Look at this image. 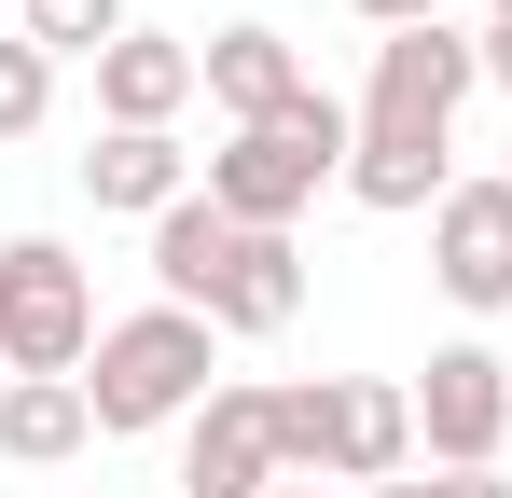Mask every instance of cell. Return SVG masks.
Here are the masks:
<instances>
[{
	"label": "cell",
	"instance_id": "6da1fadb",
	"mask_svg": "<svg viewBox=\"0 0 512 498\" xmlns=\"http://www.w3.org/2000/svg\"><path fill=\"white\" fill-rule=\"evenodd\" d=\"M485 83V42H457V28H388L374 42V83H360V153H346V194L374 208V222H416L457 194V97Z\"/></svg>",
	"mask_w": 512,
	"mask_h": 498
},
{
	"label": "cell",
	"instance_id": "7a4b0ae2",
	"mask_svg": "<svg viewBox=\"0 0 512 498\" xmlns=\"http://www.w3.org/2000/svg\"><path fill=\"white\" fill-rule=\"evenodd\" d=\"M346 153H360V111L305 83L277 125H236V139L208 153V208L250 222V236H291V222L319 208V180H346Z\"/></svg>",
	"mask_w": 512,
	"mask_h": 498
},
{
	"label": "cell",
	"instance_id": "3957f363",
	"mask_svg": "<svg viewBox=\"0 0 512 498\" xmlns=\"http://www.w3.org/2000/svg\"><path fill=\"white\" fill-rule=\"evenodd\" d=\"M208 388H222V332L194 319V305H139V319L97 332V360H84V402H97V429H111V443L180 429Z\"/></svg>",
	"mask_w": 512,
	"mask_h": 498
},
{
	"label": "cell",
	"instance_id": "277c9868",
	"mask_svg": "<svg viewBox=\"0 0 512 498\" xmlns=\"http://www.w3.org/2000/svg\"><path fill=\"white\" fill-rule=\"evenodd\" d=\"M97 277L70 236H14L0 249V374H84L97 360Z\"/></svg>",
	"mask_w": 512,
	"mask_h": 498
},
{
	"label": "cell",
	"instance_id": "5b68a950",
	"mask_svg": "<svg viewBox=\"0 0 512 498\" xmlns=\"http://www.w3.org/2000/svg\"><path fill=\"white\" fill-rule=\"evenodd\" d=\"M512 443V360L499 346H429L416 374V457L429 471H499Z\"/></svg>",
	"mask_w": 512,
	"mask_h": 498
},
{
	"label": "cell",
	"instance_id": "8992f818",
	"mask_svg": "<svg viewBox=\"0 0 512 498\" xmlns=\"http://www.w3.org/2000/svg\"><path fill=\"white\" fill-rule=\"evenodd\" d=\"M429 277H443V305H471V319L512 305V180H457V194L429 208Z\"/></svg>",
	"mask_w": 512,
	"mask_h": 498
},
{
	"label": "cell",
	"instance_id": "52a82bcc",
	"mask_svg": "<svg viewBox=\"0 0 512 498\" xmlns=\"http://www.w3.org/2000/svg\"><path fill=\"white\" fill-rule=\"evenodd\" d=\"M180 498H277V415H263V388H208L180 415Z\"/></svg>",
	"mask_w": 512,
	"mask_h": 498
},
{
	"label": "cell",
	"instance_id": "ba28073f",
	"mask_svg": "<svg viewBox=\"0 0 512 498\" xmlns=\"http://www.w3.org/2000/svg\"><path fill=\"white\" fill-rule=\"evenodd\" d=\"M208 97V56L167 42V28H125L111 56H97V125H180Z\"/></svg>",
	"mask_w": 512,
	"mask_h": 498
},
{
	"label": "cell",
	"instance_id": "9c48e42d",
	"mask_svg": "<svg viewBox=\"0 0 512 498\" xmlns=\"http://www.w3.org/2000/svg\"><path fill=\"white\" fill-rule=\"evenodd\" d=\"M416 471V388H388V374H333V485H402Z\"/></svg>",
	"mask_w": 512,
	"mask_h": 498
},
{
	"label": "cell",
	"instance_id": "30bf717a",
	"mask_svg": "<svg viewBox=\"0 0 512 498\" xmlns=\"http://www.w3.org/2000/svg\"><path fill=\"white\" fill-rule=\"evenodd\" d=\"M84 194H97V208H125V222H167L180 194H194V153H180V125H97Z\"/></svg>",
	"mask_w": 512,
	"mask_h": 498
},
{
	"label": "cell",
	"instance_id": "8fae6325",
	"mask_svg": "<svg viewBox=\"0 0 512 498\" xmlns=\"http://www.w3.org/2000/svg\"><path fill=\"white\" fill-rule=\"evenodd\" d=\"M194 56H208V97H222V125H277V111L305 97V56H291V42H277L263 14H236V28H208Z\"/></svg>",
	"mask_w": 512,
	"mask_h": 498
},
{
	"label": "cell",
	"instance_id": "7c38bea8",
	"mask_svg": "<svg viewBox=\"0 0 512 498\" xmlns=\"http://www.w3.org/2000/svg\"><path fill=\"white\" fill-rule=\"evenodd\" d=\"M291 319H305V249L236 222V263H222V291H208V332L263 346V332H291Z\"/></svg>",
	"mask_w": 512,
	"mask_h": 498
},
{
	"label": "cell",
	"instance_id": "4fadbf2b",
	"mask_svg": "<svg viewBox=\"0 0 512 498\" xmlns=\"http://www.w3.org/2000/svg\"><path fill=\"white\" fill-rule=\"evenodd\" d=\"M84 443H97L84 374H14V388H0V457H14V471H56V457H84Z\"/></svg>",
	"mask_w": 512,
	"mask_h": 498
},
{
	"label": "cell",
	"instance_id": "5bb4252c",
	"mask_svg": "<svg viewBox=\"0 0 512 498\" xmlns=\"http://www.w3.org/2000/svg\"><path fill=\"white\" fill-rule=\"evenodd\" d=\"M222 263H236V222H222V208H208V180H194L167 222H153V305H194V319H208Z\"/></svg>",
	"mask_w": 512,
	"mask_h": 498
},
{
	"label": "cell",
	"instance_id": "9a60e30c",
	"mask_svg": "<svg viewBox=\"0 0 512 498\" xmlns=\"http://www.w3.org/2000/svg\"><path fill=\"white\" fill-rule=\"evenodd\" d=\"M263 415H277V485H333V374H277Z\"/></svg>",
	"mask_w": 512,
	"mask_h": 498
},
{
	"label": "cell",
	"instance_id": "2e32d148",
	"mask_svg": "<svg viewBox=\"0 0 512 498\" xmlns=\"http://www.w3.org/2000/svg\"><path fill=\"white\" fill-rule=\"evenodd\" d=\"M14 28H28V42H42V56H111V42H125V28H139V14H125V0H28V14H14Z\"/></svg>",
	"mask_w": 512,
	"mask_h": 498
},
{
	"label": "cell",
	"instance_id": "e0dca14e",
	"mask_svg": "<svg viewBox=\"0 0 512 498\" xmlns=\"http://www.w3.org/2000/svg\"><path fill=\"white\" fill-rule=\"evenodd\" d=\"M42 111H56V56L28 28H0V139H42Z\"/></svg>",
	"mask_w": 512,
	"mask_h": 498
},
{
	"label": "cell",
	"instance_id": "ac0fdd59",
	"mask_svg": "<svg viewBox=\"0 0 512 498\" xmlns=\"http://www.w3.org/2000/svg\"><path fill=\"white\" fill-rule=\"evenodd\" d=\"M374 28H443V0H360Z\"/></svg>",
	"mask_w": 512,
	"mask_h": 498
},
{
	"label": "cell",
	"instance_id": "d6986e66",
	"mask_svg": "<svg viewBox=\"0 0 512 498\" xmlns=\"http://www.w3.org/2000/svg\"><path fill=\"white\" fill-rule=\"evenodd\" d=\"M429 498H512L499 471H429Z\"/></svg>",
	"mask_w": 512,
	"mask_h": 498
},
{
	"label": "cell",
	"instance_id": "ffe728a7",
	"mask_svg": "<svg viewBox=\"0 0 512 498\" xmlns=\"http://www.w3.org/2000/svg\"><path fill=\"white\" fill-rule=\"evenodd\" d=\"M485 83L512 97V14H485Z\"/></svg>",
	"mask_w": 512,
	"mask_h": 498
},
{
	"label": "cell",
	"instance_id": "44dd1931",
	"mask_svg": "<svg viewBox=\"0 0 512 498\" xmlns=\"http://www.w3.org/2000/svg\"><path fill=\"white\" fill-rule=\"evenodd\" d=\"M374 498H429V471H402V485H374Z\"/></svg>",
	"mask_w": 512,
	"mask_h": 498
},
{
	"label": "cell",
	"instance_id": "7402d4cb",
	"mask_svg": "<svg viewBox=\"0 0 512 498\" xmlns=\"http://www.w3.org/2000/svg\"><path fill=\"white\" fill-rule=\"evenodd\" d=\"M277 498H333V485H277Z\"/></svg>",
	"mask_w": 512,
	"mask_h": 498
},
{
	"label": "cell",
	"instance_id": "603a6c76",
	"mask_svg": "<svg viewBox=\"0 0 512 498\" xmlns=\"http://www.w3.org/2000/svg\"><path fill=\"white\" fill-rule=\"evenodd\" d=\"M0 388H14V374H0Z\"/></svg>",
	"mask_w": 512,
	"mask_h": 498
},
{
	"label": "cell",
	"instance_id": "cb8c5ba5",
	"mask_svg": "<svg viewBox=\"0 0 512 498\" xmlns=\"http://www.w3.org/2000/svg\"><path fill=\"white\" fill-rule=\"evenodd\" d=\"M499 180H512V166H499Z\"/></svg>",
	"mask_w": 512,
	"mask_h": 498
},
{
	"label": "cell",
	"instance_id": "d4e9b609",
	"mask_svg": "<svg viewBox=\"0 0 512 498\" xmlns=\"http://www.w3.org/2000/svg\"><path fill=\"white\" fill-rule=\"evenodd\" d=\"M499 14H512V0H499Z\"/></svg>",
	"mask_w": 512,
	"mask_h": 498
}]
</instances>
